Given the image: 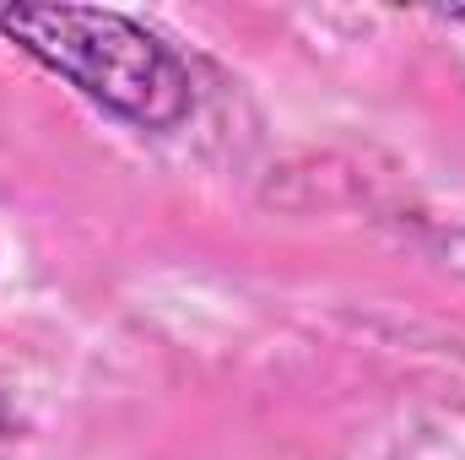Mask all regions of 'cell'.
I'll return each mask as SVG.
<instances>
[{
  "instance_id": "1",
  "label": "cell",
  "mask_w": 465,
  "mask_h": 460,
  "mask_svg": "<svg viewBox=\"0 0 465 460\" xmlns=\"http://www.w3.org/2000/svg\"><path fill=\"white\" fill-rule=\"evenodd\" d=\"M0 33L38 60L44 71L65 76L82 98L104 104L109 115L141 130H173L195 109L190 65L135 16L104 5H0Z\"/></svg>"
},
{
  "instance_id": "2",
  "label": "cell",
  "mask_w": 465,
  "mask_h": 460,
  "mask_svg": "<svg viewBox=\"0 0 465 460\" xmlns=\"http://www.w3.org/2000/svg\"><path fill=\"white\" fill-rule=\"evenodd\" d=\"M11 428H16V417H11V406H5V401H0V439H5V434H11Z\"/></svg>"
}]
</instances>
